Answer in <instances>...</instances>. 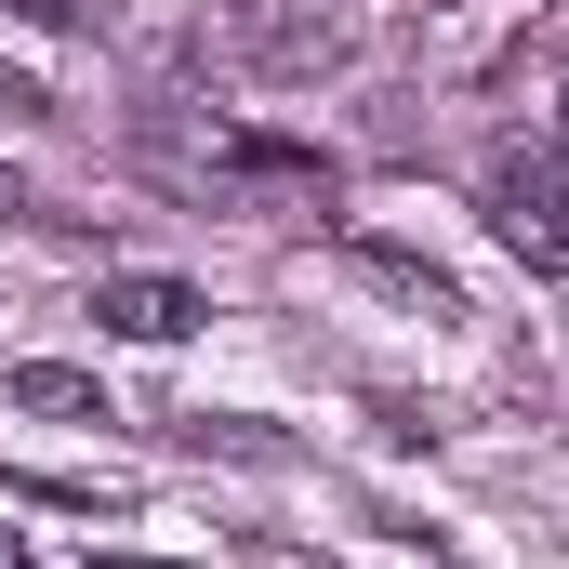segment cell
<instances>
[{"label":"cell","instance_id":"1","mask_svg":"<svg viewBox=\"0 0 569 569\" xmlns=\"http://www.w3.org/2000/svg\"><path fill=\"white\" fill-rule=\"evenodd\" d=\"M477 212L530 279H569V146H503L477 172Z\"/></svg>","mask_w":569,"mask_h":569},{"label":"cell","instance_id":"9","mask_svg":"<svg viewBox=\"0 0 569 569\" xmlns=\"http://www.w3.org/2000/svg\"><path fill=\"white\" fill-rule=\"evenodd\" d=\"M557 146H569V120H557Z\"/></svg>","mask_w":569,"mask_h":569},{"label":"cell","instance_id":"7","mask_svg":"<svg viewBox=\"0 0 569 569\" xmlns=\"http://www.w3.org/2000/svg\"><path fill=\"white\" fill-rule=\"evenodd\" d=\"M0 226H67V212H53V199H40V186H27V172L0 159Z\"/></svg>","mask_w":569,"mask_h":569},{"label":"cell","instance_id":"4","mask_svg":"<svg viewBox=\"0 0 569 569\" xmlns=\"http://www.w3.org/2000/svg\"><path fill=\"white\" fill-rule=\"evenodd\" d=\"M0 398H13V411H40V425H107V385H93V371H67V358L0 371Z\"/></svg>","mask_w":569,"mask_h":569},{"label":"cell","instance_id":"3","mask_svg":"<svg viewBox=\"0 0 569 569\" xmlns=\"http://www.w3.org/2000/svg\"><path fill=\"white\" fill-rule=\"evenodd\" d=\"M93 318H107L120 345H186L212 305H199L186 279H146V266H120V279H93Z\"/></svg>","mask_w":569,"mask_h":569},{"label":"cell","instance_id":"5","mask_svg":"<svg viewBox=\"0 0 569 569\" xmlns=\"http://www.w3.org/2000/svg\"><path fill=\"white\" fill-rule=\"evenodd\" d=\"M0 13H13V27H67V40H80V27H107L120 0H0Z\"/></svg>","mask_w":569,"mask_h":569},{"label":"cell","instance_id":"6","mask_svg":"<svg viewBox=\"0 0 569 569\" xmlns=\"http://www.w3.org/2000/svg\"><path fill=\"white\" fill-rule=\"evenodd\" d=\"M27 120H53V93H40L27 67H0V133H27Z\"/></svg>","mask_w":569,"mask_h":569},{"label":"cell","instance_id":"2","mask_svg":"<svg viewBox=\"0 0 569 569\" xmlns=\"http://www.w3.org/2000/svg\"><path fill=\"white\" fill-rule=\"evenodd\" d=\"M199 53L266 67V80H305V67L331 53V0H226V13L199 27Z\"/></svg>","mask_w":569,"mask_h":569},{"label":"cell","instance_id":"8","mask_svg":"<svg viewBox=\"0 0 569 569\" xmlns=\"http://www.w3.org/2000/svg\"><path fill=\"white\" fill-rule=\"evenodd\" d=\"M0 569H27V543H13V530H0Z\"/></svg>","mask_w":569,"mask_h":569}]
</instances>
